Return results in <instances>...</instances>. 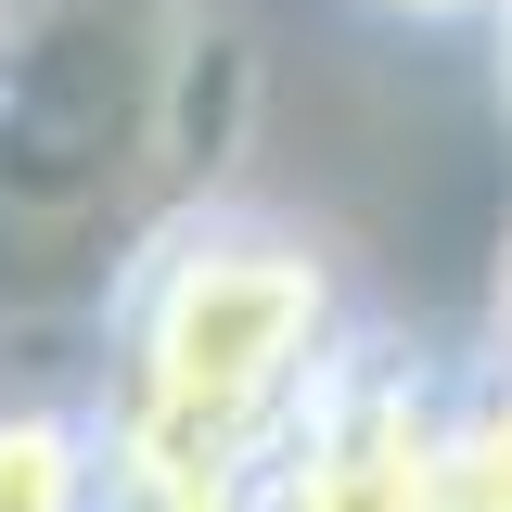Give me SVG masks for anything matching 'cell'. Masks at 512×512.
I'll list each match as a JSON object with an SVG mask.
<instances>
[{
	"label": "cell",
	"mask_w": 512,
	"mask_h": 512,
	"mask_svg": "<svg viewBox=\"0 0 512 512\" xmlns=\"http://www.w3.org/2000/svg\"><path fill=\"white\" fill-rule=\"evenodd\" d=\"M0 512H103V423L0 410Z\"/></svg>",
	"instance_id": "3"
},
{
	"label": "cell",
	"mask_w": 512,
	"mask_h": 512,
	"mask_svg": "<svg viewBox=\"0 0 512 512\" xmlns=\"http://www.w3.org/2000/svg\"><path fill=\"white\" fill-rule=\"evenodd\" d=\"M384 13H410V26H461V13H487V0H384Z\"/></svg>",
	"instance_id": "6"
},
{
	"label": "cell",
	"mask_w": 512,
	"mask_h": 512,
	"mask_svg": "<svg viewBox=\"0 0 512 512\" xmlns=\"http://www.w3.org/2000/svg\"><path fill=\"white\" fill-rule=\"evenodd\" d=\"M128 359L103 397V512L269 474L308 384L346 346L333 256L269 218H192L128 269Z\"/></svg>",
	"instance_id": "1"
},
{
	"label": "cell",
	"mask_w": 512,
	"mask_h": 512,
	"mask_svg": "<svg viewBox=\"0 0 512 512\" xmlns=\"http://www.w3.org/2000/svg\"><path fill=\"white\" fill-rule=\"evenodd\" d=\"M436 423L448 384L372 333H346L295 436L269 448V512H436Z\"/></svg>",
	"instance_id": "2"
},
{
	"label": "cell",
	"mask_w": 512,
	"mask_h": 512,
	"mask_svg": "<svg viewBox=\"0 0 512 512\" xmlns=\"http://www.w3.org/2000/svg\"><path fill=\"white\" fill-rule=\"evenodd\" d=\"M436 512H512V372L487 359L474 384H448L436 423Z\"/></svg>",
	"instance_id": "4"
},
{
	"label": "cell",
	"mask_w": 512,
	"mask_h": 512,
	"mask_svg": "<svg viewBox=\"0 0 512 512\" xmlns=\"http://www.w3.org/2000/svg\"><path fill=\"white\" fill-rule=\"evenodd\" d=\"M487 333H500L487 359H500V372H512V244H500V308H487Z\"/></svg>",
	"instance_id": "5"
},
{
	"label": "cell",
	"mask_w": 512,
	"mask_h": 512,
	"mask_svg": "<svg viewBox=\"0 0 512 512\" xmlns=\"http://www.w3.org/2000/svg\"><path fill=\"white\" fill-rule=\"evenodd\" d=\"M487 13H500V103H512V0H487Z\"/></svg>",
	"instance_id": "7"
}]
</instances>
